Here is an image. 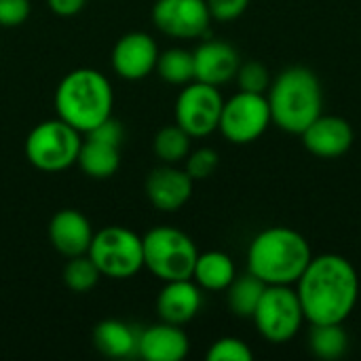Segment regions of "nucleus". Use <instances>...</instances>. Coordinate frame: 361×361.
<instances>
[{"label": "nucleus", "instance_id": "14", "mask_svg": "<svg viewBox=\"0 0 361 361\" xmlns=\"http://www.w3.org/2000/svg\"><path fill=\"white\" fill-rule=\"evenodd\" d=\"M305 148L319 159H341L353 146L355 133L347 118L319 114L302 133Z\"/></svg>", "mask_w": 361, "mask_h": 361}, {"label": "nucleus", "instance_id": "24", "mask_svg": "<svg viewBox=\"0 0 361 361\" xmlns=\"http://www.w3.org/2000/svg\"><path fill=\"white\" fill-rule=\"evenodd\" d=\"M157 74L169 82V85H188L195 80V59H192V51L173 47L167 49L163 53H159L157 59Z\"/></svg>", "mask_w": 361, "mask_h": 361}, {"label": "nucleus", "instance_id": "31", "mask_svg": "<svg viewBox=\"0 0 361 361\" xmlns=\"http://www.w3.org/2000/svg\"><path fill=\"white\" fill-rule=\"evenodd\" d=\"M205 2L212 13V19L218 21H233L241 17L250 6V0H205Z\"/></svg>", "mask_w": 361, "mask_h": 361}, {"label": "nucleus", "instance_id": "7", "mask_svg": "<svg viewBox=\"0 0 361 361\" xmlns=\"http://www.w3.org/2000/svg\"><path fill=\"white\" fill-rule=\"evenodd\" d=\"M89 258L108 279H131L144 269V243L127 226H106L93 235Z\"/></svg>", "mask_w": 361, "mask_h": 361}, {"label": "nucleus", "instance_id": "27", "mask_svg": "<svg viewBox=\"0 0 361 361\" xmlns=\"http://www.w3.org/2000/svg\"><path fill=\"white\" fill-rule=\"evenodd\" d=\"M237 85L239 91L247 93H264L271 87V74L269 68L260 61H245L237 70Z\"/></svg>", "mask_w": 361, "mask_h": 361}, {"label": "nucleus", "instance_id": "18", "mask_svg": "<svg viewBox=\"0 0 361 361\" xmlns=\"http://www.w3.org/2000/svg\"><path fill=\"white\" fill-rule=\"evenodd\" d=\"M190 351L186 332L176 324H154L140 332L137 355L146 361H180Z\"/></svg>", "mask_w": 361, "mask_h": 361}, {"label": "nucleus", "instance_id": "10", "mask_svg": "<svg viewBox=\"0 0 361 361\" xmlns=\"http://www.w3.org/2000/svg\"><path fill=\"white\" fill-rule=\"evenodd\" d=\"M222 106L224 99L218 87L192 80L184 85L176 99V123L190 137H207L218 129Z\"/></svg>", "mask_w": 361, "mask_h": 361}, {"label": "nucleus", "instance_id": "12", "mask_svg": "<svg viewBox=\"0 0 361 361\" xmlns=\"http://www.w3.org/2000/svg\"><path fill=\"white\" fill-rule=\"evenodd\" d=\"M159 47L146 32H129L121 36L112 49V70L125 80H142L154 72L159 59Z\"/></svg>", "mask_w": 361, "mask_h": 361}, {"label": "nucleus", "instance_id": "13", "mask_svg": "<svg viewBox=\"0 0 361 361\" xmlns=\"http://www.w3.org/2000/svg\"><path fill=\"white\" fill-rule=\"evenodd\" d=\"M192 184L195 180L186 173V169L163 163L161 167L148 173L144 190L152 207H157L159 212L171 214V212L182 209L190 201Z\"/></svg>", "mask_w": 361, "mask_h": 361}, {"label": "nucleus", "instance_id": "5", "mask_svg": "<svg viewBox=\"0 0 361 361\" xmlns=\"http://www.w3.org/2000/svg\"><path fill=\"white\" fill-rule=\"evenodd\" d=\"M144 267L161 281L192 279L199 250L180 228L157 226L142 237Z\"/></svg>", "mask_w": 361, "mask_h": 361}, {"label": "nucleus", "instance_id": "4", "mask_svg": "<svg viewBox=\"0 0 361 361\" xmlns=\"http://www.w3.org/2000/svg\"><path fill=\"white\" fill-rule=\"evenodd\" d=\"M273 123L286 133L300 135L324 108V91L317 74L305 66H290L269 87Z\"/></svg>", "mask_w": 361, "mask_h": 361}, {"label": "nucleus", "instance_id": "22", "mask_svg": "<svg viewBox=\"0 0 361 361\" xmlns=\"http://www.w3.org/2000/svg\"><path fill=\"white\" fill-rule=\"evenodd\" d=\"M309 349L319 360H341L349 349V334L343 324H311Z\"/></svg>", "mask_w": 361, "mask_h": 361}, {"label": "nucleus", "instance_id": "16", "mask_svg": "<svg viewBox=\"0 0 361 361\" xmlns=\"http://www.w3.org/2000/svg\"><path fill=\"white\" fill-rule=\"evenodd\" d=\"M93 235L89 218L78 209H59L49 222V241L66 258L87 254Z\"/></svg>", "mask_w": 361, "mask_h": 361}, {"label": "nucleus", "instance_id": "28", "mask_svg": "<svg viewBox=\"0 0 361 361\" xmlns=\"http://www.w3.org/2000/svg\"><path fill=\"white\" fill-rule=\"evenodd\" d=\"M207 360L209 361H252L254 353L250 349L247 343H243L241 338L235 336H224L218 338L209 351H207Z\"/></svg>", "mask_w": 361, "mask_h": 361}, {"label": "nucleus", "instance_id": "6", "mask_svg": "<svg viewBox=\"0 0 361 361\" xmlns=\"http://www.w3.org/2000/svg\"><path fill=\"white\" fill-rule=\"evenodd\" d=\"M80 135V131H76L59 116L42 121L25 137V159L40 171H63L76 165L82 144Z\"/></svg>", "mask_w": 361, "mask_h": 361}, {"label": "nucleus", "instance_id": "29", "mask_svg": "<svg viewBox=\"0 0 361 361\" xmlns=\"http://www.w3.org/2000/svg\"><path fill=\"white\" fill-rule=\"evenodd\" d=\"M184 161H186V167H184L186 173L195 182H199V180H207L218 169L220 157L214 148H199L195 152H188Z\"/></svg>", "mask_w": 361, "mask_h": 361}, {"label": "nucleus", "instance_id": "8", "mask_svg": "<svg viewBox=\"0 0 361 361\" xmlns=\"http://www.w3.org/2000/svg\"><path fill=\"white\" fill-rule=\"evenodd\" d=\"M252 319L260 336L275 345L292 341L307 322L292 286H267Z\"/></svg>", "mask_w": 361, "mask_h": 361}, {"label": "nucleus", "instance_id": "23", "mask_svg": "<svg viewBox=\"0 0 361 361\" xmlns=\"http://www.w3.org/2000/svg\"><path fill=\"white\" fill-rule=\"evenodd\" d=\"M264 290H267V283H262L250 271L245 275H237L233 279V283L226 288V300H228L231 311L237 317L252 319V315H254V311H256Z\"/></svg>", "mask_w": 361, "mask_h": 361}, {"label": "nucleus", "instance_id": "9", "mask_svg": "<svg viewBox=\"0 0 361 361\" xmlns=\"http://www.w3.org/2000/svg\"><path fill=\"white\" fill-rule=\"evenodd\" d=\"M271 123H273V116H271V106H269L267 95L239 91L231 99L224 102L218 131L231 144L243 146L262 137Z\"/></svg>", "mask_w": 361, "mask_h": 361}, {"label": "nucleus", "instance_id": "2", "mask_svg": "<svg viewBox=\"0 0 361 361\" xmlns=\"http://www.w3.org/2000/svg\"><path fill=\"white\" fill-rule=\"evenodd\" d=\"M313 258L309 241L294 228L271 226L247 247V271L267 286H294Z\"/></svg>", "mask_w": 361, "mask_h": 361}, {"label": "nucleus", "instance_id": "33", "mask_svg": "<svg viewBox=\"0 0 361 361\" xmlns=\"http://www.w3.org/2000/svg\"><path fill=\"white\" fill-rule=\"evenodd\" d=\"M47 4L59 17H72L85 8L87 0H47Z\"/></svg>", "mask_w": 361, "mask_h": 361}, {"label": "nucleus", "instance_id": "1", "mask_svg": "<svg viewBox=\"0 0 361 361\" xmlns=\"http://www.w3.org/2000/svg\"><path fill=\"white\" fill-rule=\"evenodd\" d=\"M296 294L309 324H345L360 298V277L345 256L322 254L296 281Z\"/></svg>", "mask_w": 361, "mask_h": 361}, {"label": "nucleus", "instance_id": "3", "mask_svg": "<svg viewBox=\"0 0 361 361\" xmlns=\"http://www.w3.org/2000/svg\"><path fill=\"white\" fill-rule=\"evenodd\" d=\"M53 102L61 121L72 125L76 131L87 133L112 116L114 93L110 80L102 72L93 68H78L59 80Z\"/></svg>", "mask_w": 361, "mask_h": 361}, {"label": "nucleus", "instance_id": "30", "mask_svg": "<svg viewBox=\"0 0 361 361\" xmlns=\"http://www.w3.org/2000/svg\"><path fill=\"white\" fill-rule=\"evenodd\" d=\"M30 0H0V25L17 27L30 17Z\"/></svg>", "mask_w": 361, "mask_h": 361}, {"label": "nucleus", "instance_id": "26", "mask_svg": "<svg viewBox=\"0 0 361 361\" xmlns=\"http://www.w3.org/2000/svg\"><path fill=\"white\" fill-rule=\"evenodd\" d=\"M61 277H63V283L68 290H72L76 294H85L97 286L102 273L95 267V262L89 258V254H82V256L68 258Z\"/></svg>", "mask_w": 361, "mask_h": 361}, {"label": "nucleus", "instance_id": "17", "mask_svg": "<svg viewBox=\"0 0 361 361\" xmlns=\"http://www.w3.org/2000/svg\"><path fill=\"white\" fill-rule=\"evenodd\" d=\"M203 305L201 288L192 279H173L165 281L157 298V311L161 322L184 326L197 317Z\"/></svg>", "mask_w": 361, "mask_h": 361}, {"label": "nucleus", "instance_id": "20", "mask_svg": "<svg viewBox=\"0 0 361 361\" xmlns=\"http://www.w3.org/2000/svg\"><path fill=\"white\" fill-rule=\"evenodd\" d=\"M76 165L85 171V176L93 180H108L121 167V146L95 137H85L78 150Z\"/></svg>", "mask_w": 361, "mask_h": 361}, {"label": "nucleus", "instance_id": "15", "mask_svg": "<svg viewBox=\"0 0 361 361\" xmlns=\"http://www.w3.org/2000/svg\"><path fill=\"white\" fill-rule=\"evenodd\" d=\"M195 59V80L220 87L237 76L241 66L239 53L233 44L224 40H205L192 51Z\"/></svg>", "mask_w": 361, "mask_h": 361}, {"label": "nucleus", "instance_id": "19", "mask_svg": "<svg viewBox=\"0 0 361 361\" xmlns=\"http://www.w3.org/2000/svg\"><path fill=\"white\" fill-rule=\"evenodd\" d=\"M137 336L131 326L118 319H104L93 330V345L106 357L127 360L137 355Z\"/></svg>", "mask_w": 361, "mask_h": 361}, {"label": "nucleus", "instance_id": "32", "mask_svg": "<svg viewBox=\"0 0 361 361\" xmlns=\"http://www.w3.org/2000/svg\"><path fill=\"white\" fill-rule=\"evenodd\" d=\"M87 137H95V140H102V142H108V144H114V146H121L123 137H125V131H123V125L108 116L106 121H102L97 127H93L91 131L85 133Z\"/></svg>", "mask_w": 361, "mask_h": 361}, {"label": "nucleus", "instance_id": "21", "mask_svg": "<svg viewBox=\"0 0 361 361\" xmlns=\"http://www.w3.org/2000/svg\"><path fill=\"white\" fill-rule=\"evenodd\" d=\"M237 277L235 262L228 254L224 252H205L197 256L195 271H192V281L201 290L209 292H224L233 279Z\"/></svg>", "mask_w": 361, "mask_h": 361}, {"label": "nucleus", "instance_id": "25", "mask_svg": "<svg viewBox=\"0 0 361 361\" xmlns=\"http://www.w3.org/2000/svg\"><path fill=\"white\" fill-rule=\"evenodd\" d=\"M190 135L176 123V125H167L163 129L157 131L152 148L154 154L167 163V165H178L180 161H184L190 152Z\"/></svg>", "mask_w": 361, "mask_h": 361}, {"label": "nucleus", "instance_id": "11", "mask_svg": "<svg viewBox=\"0 0 361 361\" xmlns=\"http://www.w3.org/2000/svg\"><path fill=\"white\" fill-rule=\"evenodd\" d=\"M150 15L159 32L182 40L205 36L212 23L205 0H157Z\"/></svg>", "mask_w": 361, "mask_h": 361}]
</instances>
